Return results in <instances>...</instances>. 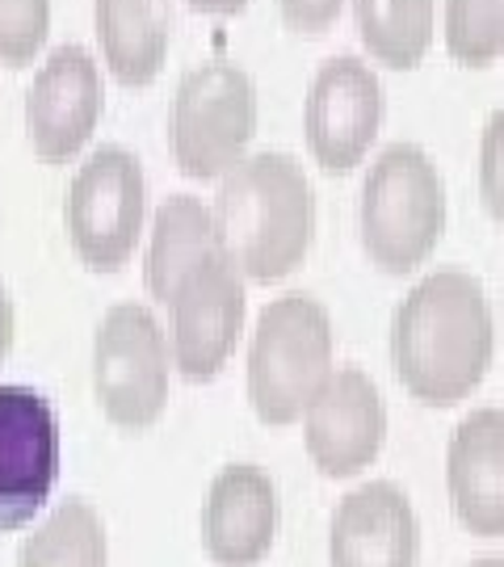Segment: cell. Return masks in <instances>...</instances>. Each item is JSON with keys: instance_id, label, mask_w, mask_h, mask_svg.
Wrapping results in <instances>:
<instances>
[{"instance_id": "obj_10", "label": "cell", "mask_w": 504, "mask_h": 567, "mask_svg": "<svg viewBox=\"0 0 504 567\" xmlns=\"http://www.w3.org/2000/svg\"><path fill=\"white\" fill-rule=\"evenodd\" d=\"M383 81L358 55H332L316 68L302 102L307 152L323 173H349L370 156L383 126Z\"/></svg>"}, {"instance_id": "obj_2", "label": "cell", "mask_w": 504, "mask_h": 567, "mask_svg": "<svg viewBox=\"0 0 504 567\" xmlns=\"http://www.w3.org/2000/svg\"><path fill=\"white\" fill-rule=\"evenodd\" d=\"M210 215L244 282H282L316 240V194L290 152H253L227 168Z\"/></svg>"}, {"instance_id": "obj_15", "label": "cell", "mask_w": 504, "mask_h": 567, "mask_svg": "<svg viewBox=\"0 0 504 567\" xmlns=\"http://www.w3.org/2000/svg\"><path fill=\"white\" fill-rule=\"evenodd\" d=\"M445 492L463 529L504 538V408H475L450 433Z\"/></svg>"}, {"instance_id": "obj_25", "label": "cell", "mask_w": 504, "mask_h": 567, "mask_svg": "<svg viewBox=\"0 0 504 567\" xmlns=\"http://www.w3.org/2000/svg\"><path fill=\"white\" fill-rule=\"evenodd\" d=\"M185 4L198 13H210V18H236L248 9V0H185Z\"/></svg>"}, {"instance_id": "obj_7", "label": "cell", "mask_w": 504, "mask_h": 567, "mask_svg": "<svg viewBox=\"0 0 504 567\" xmlns=\"http://www.w3.org/2000/svg\"><path fill=\"white\" fill-rule=\"evenodd\" d=\"M147 219V177L135 152L122 143H101L72 173L63 198L68 240L89 269L114 274L135 257Z\"/></svg>"}, {"instance_id": "obj_22", "label": "cell", "mask_w": 504, "mask_h": 567, "mask_svg": "<svg viewBox=\"0 0 504 567\" xmlns=\"http://www.w3.org/2000/svg\"><path fill=\"white\" fill-rule=\"evenodd\" d=\"M480 203L496 224H504V105L492 110L480 135Z\"/></svg>"}, {"instance_id": "obj_6", "label": "cell", "mask_w": 504, "mask_h": 567, "mask_svg": "<svg viewBox=\"0 0 504 567\" xmlns=\"http://www.w3.org/2000/svg\"><path fill=\"white\" fill-rule=\"evenodd\" d=\"M168 332L147 303L105 307L93 332V395L119 429H152L168 408Z\"/></svg>"}, {"instance_id": "obj_20", "label": "cell", "mask_w": 504, "mask_h": 567, "mask_svg": "<svg viewBox=\"0 0 504 567\" xmlns=\"http://www.w3.org/2000/svg\"><path fill=\"white\" fill-rule=\"evenodd\" d=\"M445 51L466 68L504 55V0H442Z\"/></svg>"}, {"instance_id": "obj_14", "label": "cell", "mask_w": 504, "mask_h": 567, "mask_svg": "<svg viewBox=\"0 0 504 567\" xmlns=\"http://www.w3.org/2000/svg\"><path fill=\"white\" fill-rule=\"evenodd\" d=\"M421 522L408 492L391 480H370L344 496L328 526L332 567H416Z\"/></svg>"}, {"instance_id": "obj_26", "label": "cell", "mask_w": 504, "mask_h": 567, "mask_svg": "<svg viewBox=\"0 0 504 567\" xmlns=\"http://www.w3.org/2000/svg\"><path fill=\"white\" fill-rule=\"evenodd\" d=\"M466 567H504V555H484V559H475V564Z\"/></svg>"}, {"instance_id": "obj_5", "label": "cell", "mask_w": 504, "mask_h": 567, "mask_svg": "<svg viewBox=\"0 0 504 567\" xmlns=\"http://www.w3.org/2000/svg\"><path fill=\"white\" fill-rule=\"evenodd\" d=\"M257 84L236 60H206L189 68L173 93L168 140L173 161L194 182H219L248 156L257 135Z\"/></svg>"}, {"instance_id": "obj_3", "label": "cell", "mask_w": 504, "mask_h": 567, "mask_svg": "<svg viewBox=\"0 0 504 567\" xmlns=\"http://www.w3.org/2000/svg\"><path fill=\"white\" fill-rule=\"evenodd\" d=\"M337 370V332L328 307L307 290H286L269 299L257 316L248 341V404L261 425H295L302 421L316 391Z\"/></svg>"}, {"instance_id": "obj_13", "label": "cell", "mask_w": 504, "mask_h": 567, "mask_svg": "<svg viewBox=\"0 0 504 567\" xmlns=\"http://www.w3.org/2000/svg\"><path fill=\"white\" fill-rule=\"evenodd\" d=\"M278 538V484L257 463H227L202 505V547L219 567H257Z\"/></svg>"}, {"instance_id": "obj_18", "label": "cell", "mask_w": 504, "mask_h": 567, "mask_svg": "<svg viewBox=\"0 0 504 567\" xmlns=\"http://www.w3.org/2000/svg\"><path fill=\"white\" fill-rule=\"evenodd\" d=\"M18 567H110L105 522L84 496H68L21 538Z\"/></svg>"}, {"instance_id": "obj_4", "label": "cell", "mask_w": 504, "mask_h": 567, "mask_svg": "<svg viewBox=\"0 0 504 567\" xmlns=\"http://www.w3.org/2000/svg\"><path fill=\"white\" fill-rule=\"evenodd\" d=\"M362 252L383 274H412L445 231V182L416 143H387L370 161L358 198Z\"/></svg>"}, {"instance_id": "obj_12", "label": "cell", "mask_w": 504, "mask_h": 567, "mask_svg": "<svg viewBox=\"0 0 504 567\" xmlns=\"http://www.w3.org/2000/svg\"><path fill=\"white\" fill-rule=\"evenodd\" d=\"M387 442L383 391L362 365H337L302 412V446L323 480L362 475Z\"/></svg>"}, {"instance_id": "obj_16", "label": "cell", "mask_w": 504, "mask_h": 567, "mask_svg": "<svg viewBox=\"0 0 504 567\" xmlns=\"http://www.w3.org/2000/svg\"><path fill=\"white\" fill-rule=\"evenodd\" d=\"M101 60L126 89L161 76L173 47V0H93Z\"/></svg>"}, {"instance_id": "obj_21", "label": "cell", "mask_w": 504, "mask_h": 567, "mask_svg": "<svg viewBox=\"0 0 504 567\" xmlns=\"http://www.w3.org/2000/svg\"><path fill=\"white\" fill-rule=\"evenodd\" d=\"M51 34V0H0V63L21 68Z\"/></svg>"}, {"instance_id": "obj_19", "label": "cell", "mask_w": 504, "mask_h": 567, "mask_svg": "<svg viewBox=\"0 0 504 567\" xmlns=\"http://www.w3.org/2000/svg\"><path fill=\"white\" fill-rule=\"evenodd\" d=\"M353 21L370 60L412 72L438 34V0H353Z\"/></svg>"}, {"instance_id": "obj_8", "label": "cell", "mask_w": 504, "mask_h": 567, "mask_svg": "<svg viewBox=\"0 0 504 567\" xmlns=\"http://www.w3.org/2000/svg\"><path fill=\"white\" fill-rule=\"evenodd\" d=\"M63 433L55 404L25 383H0V534L25 529L60 484Z\"/></svg>"}, {"instance_id": "obj_17", "label": "cell", "mask_w": 504, "mask_h": 567, "mask_svg": "<svg viewBox=\"0 0 504 567\" xmlns=\"http://www.w3.org/2000/svg\"><path fill=\"white\" fill-rule=\"evenodd\" d=\"M215 252H223V240L210 203H202L194 194H168L147 227V257H143L147 295L156 303H168L173 290Z\"/></svg>"}, {"instance_id": "obj_23", "label": "cell", "mask_w": 504, "mask_h": 567, "mask_svg": "<svg viewBox=\"0 0 504 567\" xmlns=\"http://www.w3.org/2000/svg\"><path fill=\"white\" fill-rule=\"evenodd\" d=\"M341 4L344 0H278V13L299 34H323L332 21L341 18Z\"/></svg>"}, {"instance_id": "obj_1", "label": "cell", "mask_w": 504, "mask_h": 567, "mask_svg": "<svg viewBox=\"0 0 504 567\" xmlns=\"http://www.w3.org/2000/svg\"><path fill=\"white\" fill-rule=\"evenodd\" d=\"M496 353L487 290L466 269H433L391 316V365L403 391L429 408L463 404Z\"/></svg>"}, {"instance_id": "obj_9", "label": "cell", "mask_w": 504, "mask_h": 567, "mask_svg": "<svg viewBox=\"0 0 504 567\" xmlns=\"http://www.w3.org/2000/svg\"><path fill=\"white\" fill-rule=\"evenodd\" d=\"M168 358L189 383H210L227 358L248 316V282L227 252H215L185 278L168 299Z\"/></svg>"}, {"instance_id": "obj_11", "label": "cell", "mask_w": 504, "mask_h": 567, "mask_svg": "<svg viewBox=\"0 0 504 567\" xmlns=\"http://www.w3.org/2000/svg\"><path fill=\"white\" fill-rule=\"evenodd\" d=\"M105 114V84L97 55L81 42H63L39 63L25 89V140L34 156L63 164L93 140Z\"/></svg>"}, {"instance_id": "obj_24", "label": "cell", "mask_w": 504, "mask_h": 567, "mask_svg": "<svg viewBox=\"0 0 504 567\" xmlns=\"http://www.w3.org/2000/svg\"><path fill=\"white\" fill-rule=\"evenodd\" d=\"M13 337H18V311H13V295H9V286L0 282V362L9 358Z\"/></svg>"}]
</instances>
